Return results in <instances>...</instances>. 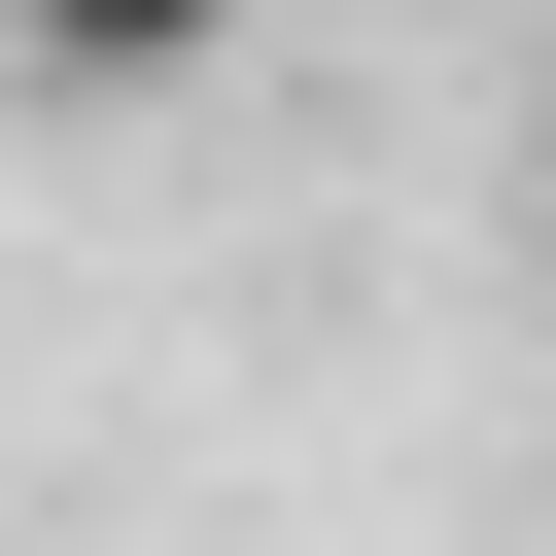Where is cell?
<instances>
[{
	"label": "cell",
	"instance_id": "6da1fadb",
	"mask_svg": "<svg viewBox=\"0 0 556 556\" xmlns=\"http://www.w3.org/2000/svg\"><path fill=\"white\" fill-rule=\"evenodd\" d=\"M278 0H0V70H70V104H174V70H243Z\"/></svg>",
	"mask_w": 556,
	"mask_h": 556
}]
</instances>
